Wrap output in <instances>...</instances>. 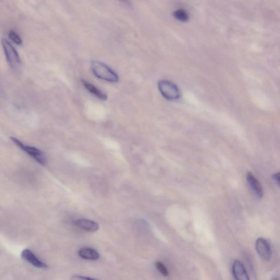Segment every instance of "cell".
<instances>
[{"instance_id":"obj_1","label":"cell","mask_w":280,"mask_h":280,"mask_svg":"<svg viewBox=\"0 0 280 280\" xmlns=\"http://www.w3.org/2000/svg\"><path fill=\"white\" fill-rule=\"evenodd\" d=\"M91 69L93 74L97 78L109 82L116 83L118 82L119 76L116 72L103 62L98 61H92Z\"/></svg>"},{"instance_id":"obj_2","label":"cell","mask_w":280,"mask_h":280,"mask_svg":"<svg viewBox=\"0 0 280 280\" xmlns=\"http://www.w3.org/2000/svg\"><path fill=\"white\" fill-rule=\"evenodd\" d=\"M11 139L16 146L26 153L28 155L35 159L38 163L45 166L47 163L45 154L41 150L35 147L25 145L22 141L15 137H11Z\"/></svg>"},{"instance_id":"obj_3","label":"cell","mask_w":280,"mask_h":280,"mask_svg":"<svg viewBox=\"0 0 280 280\" xmlns=\"http://www.w3.org/2000/svg\"><path fill=\"white\" fill-rule=\"evenodd\" d=\"M158 88L161 94L169 100H176L181 97V92L176 85L167 80H161L158 82Z\"/></svg>"},{"instance_id":"obj_4","label":"cell","mask_w":280,"mask_h":280,"mask_svg":"<svg viewBox=\"0 0 280 280\" xmlns=\"http://www.w3.org/2000/svg\"><path fill=\"white\" fill-rule=\"evenodd\" d=\"M2 47L8 64L13 69H18L21 61L19 54L9 42L6 39H2Z\"/></svg>"},{"instance_id":"obj_5","label":"cell","mask_w":280,"mask_h":280,"mask_svg":"<svg viewBox=\"0 0 280 280\" xmlns=\"http://www.w3.org/2000/svg\"><path fill=\"white\" fill-rule=\"evenodd\" d=\"M257 253L264 260L269 261L271 256V249L268 241L263 237L258 238L255 245Z\"/></svg>"},{"instance_id":"obj_6","label":"cell","mask_w":280,"mask_h":280,"mask_svg":"<svg viewBox=\"0 0 280 280\" xmlns=\"http://www.w3.org/2000/svg\"><path fill=\"white\" fill-rule=\"evenodd\" d=\"M22 257L24 261L37 268L46 269L48 267L45 263L39 260L35 254L29 249L23 250L22 253Z\"/></svg>"},{"instance_id":"obj_7","label":"cell","mask_w":280,"mask_h":280,"mask_svg":"<svg viewBox=\"0 0 280 280\" xmlns=\"http://www.w3.org/2000/svg\"><path fill=\"white\" fill-rule=\"evenodd\" d=\"M247 179L250 188L256 197L258 198H262L264 197V189H263L260 182L258 181L252 173L249 172L247 173Z\"/></svg>"},{"instance_id":"obj_8","label":"cell","mask_w":280,"mask_h":280,"mask_svg":"<svg viewBox=\"0 0 280 280\" xmlns=\"http://www.w3.org/2000/svg\"><path fill=\"white\" fill-rule=\"evenodd\" d=\"M75 224L81 230L89 232H95L99 229L98 223L91 219H79L76 220Z\"/></svg>"},{"instance_id":"obj_9","label":"cell","mask_w":280,"mask_h":280,"mask_svg":"<svg viewBox=\"0 0 280 280\" xmlns=\"http://www.w3.org/2000/svg\"><path fill=\"white\" fill-rule=\"evenodd\" d=\"M233 274L235 279L249 280V279L247 270L241 262L235 261L233 265Z\"/></svg>"},{"instance_id":"obj_10","label":"cell","mask_w":280,"mask_h":280,"mask_svg":"<svg viewBox=\"0 0 280 280\" xmlns=\"http://www.w3.org/2000/svg\"><path fill=\"white\" fill-rule=\"evenodd\" d=\"M78 256L85 260L95 261L98 260L100 254L94 249L91 248H83L80 249L78 252Z\"/></svg>"},{"instance_id":"obj_11","label":"cell","mask_w":280,"mask_h":280,"mask_svg":"<svg viewBox=\"0 0 280 280\" xmlns=\"http://www.w3.org/2000/svg\"><path fill=\"white\" fill-rule=\"evenodd\" d=\"M82 82L84 87L86 88L89 92L92 93L93 95L98 97L99 99L105 101L108 99L107 94L96 87L94 85L84 79H82Z\"/></svg>"},{"instance_id":"obj_12","label":"cell","mask_w":280,"mask_h":280,"mask_svg":"<svg viewBox=\"0 0 280 280\" xmlns=\"http://www.w3.org/2000/svg\"><path fill=\"white\" fill-rule=\"evenodd\" d=\"M173 16L180 22H186L189 20V16L184 10L180 9L174 12Z\"/></svg>"},{"instance_id":"obj_13","label":"cell","mask_w":280,"mask_h":280,"mask_svg":"<svg viewBox=\"0 0 280 280\" xmlns=\"http://www.w3.org/2000/svg\"><path fill=\"white\" fill-rule=\"evenodd\" d=\"M10 39L15 43L18 45H22V40L20 36L14 31H10L9 34Z\"/></svg>"},{"instance_id":"obj_14","label":"cell","mask_w":280,"mask_h":280,"mask_svg":"<svg viewBox=\"0 0 280 280\" xmlns=\"http://www.w3.org/2000/svg\"><path fill=\"white\" fill-rule=\"evenodd\" d=\"M156 268L158 269L161 274L165 276V277H168L169 275L168 271L162 263L160 262H156Z\"/></svg>"},{"instance_id":"obj_15","label":"cell","mask_w":280,"mask_h":280,"mask_svg":"<svg viewBox=\"0 0 280 280\" xmlns=\"http://www.w3.org/2000/svg\"><path fill=\"white\" fill-rule=\"evenodd\" d=\"M272 178L273 180L280 186V172L273 174Z\"/></svg>"},{"instance_id":"obj_16","label":"cell","mask_w":280,"mask_h":280,"mask_svg":"<svg viewBox=\"0 0 280 280\" xmlns=\"http://www.w3.org/2000/svg\"><path fill=\"white\" fill-rule=\"evenodd\" d=\"M74 279H85V280H95V279L90 278V277H84V276H82V275H75L74 277Z\"/></svg>"},{"instance_id":"obj_17","label":"cell","mask_w":280,"mask_h":280,"mask_svg":"<svg viewBox=\"0 0 280 280\" xmlns=\"http://www.w3.org/2000/svg\"><path fill=\"white\" fill-rule=\"evenodd\" d=\"M121 1L125 2H128V0H121Z\"/></svg>"}]
</instances>
